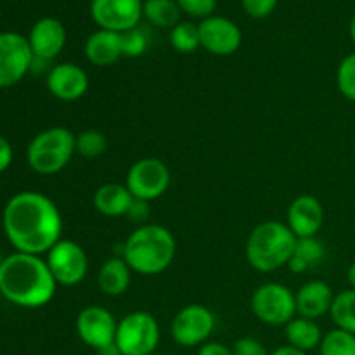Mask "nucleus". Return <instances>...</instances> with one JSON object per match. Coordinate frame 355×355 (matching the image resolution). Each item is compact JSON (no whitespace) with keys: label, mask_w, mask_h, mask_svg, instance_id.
<instances>
[{"label":"nucleus","mask_w":355,"mask_h":355,"mask_svg":"<svg viewBox=\"0 0 355 355\" xmlns=\"http://www.w3.org/2000/svg\"><path fill=\"white\" fill-rule=\"evenodd\" d=\"M3 231L16 252L47 255L61 239V211L45 194L23 191L14 194L3 208Z\"/></svg>","instance_id":"1"},{"label":"nucleus","mask_w":355,"mask_h":355,"mask_svg":"<svg viewBox=\"0 0 355 355\" xmlns=\"http://www.w3.org/2000/svg\"><path fill=\"white\" fill-rule=\"evenodd\" d=\"M55 288L58 283L40 255L16 252L0 262V293L17 307H44L54 298Z\"/></svg>","instance_id":"2"},{"label":"nucleus","mask_w":355,"mask_h":355,"mask_svg":"<svg viewBox=\"0 0 355 355\" xmlns=\"http://www.w3.org/2000/svg\"><path fill=\"white\" fill-rule=\"evenodd\" d=\"M177 241L172 232L159 224L139 225L123 245V260L134 272L156 276L172 266Z\"/></svg>","instance_id":"3"},{"label":"nucleus","mask_w":355,"mask_h":355,"mask_svg":"<svg viewBox=\"0 0 355 355\" xmlns=\"http://www.w3.org/2000/svg\"><path fill=\"white\" fill-rule=\"evenodd\" d=\"M297 236L286 222L266 220L257 225L246 241V260L259 272H274L288 266Z\"/></svg>","instance_id":"4"},{"label":"nucleus","mask_w":355,"mask_h":355,"mask_svg":"<svg viewBox=\"0 0 355 355\" xmlns=\"http://www.w3.org/2000/svg\"><path fill=\"white\" fill-rule=\"evenodd\" d=\"M76 153V135L66 127H52L31 139L28 165L40 175H54L68 166Z\"/></svg>","instance_id":"5"},{"label":"nucleus","mask_w":355,"mask_h":355,"mask_svg":"<svg viewBox=\"0 0 355 355\" xmlns=\"http://www.w3.org/2000/svg\"><path fill=\"white\" fill-rule=\"evenodd\" d=\"M114 343L123 355H149L159 343V324L153 314L135 311L125 315L116 328Z\"/></svg>","instance_id":"6"},{"label":"nucleus","mask_w":355,"mask_h":355,"mask_svg":"<svg viewBox=\"0 0 355 355\" xmlns=\"http://www.w3.org/2000/svg\"><path fill=\"white\" fill-rule=\"evenodd\" d=\"M252 311L266 324L286 326L297 318L295 293L281 283L260 284L252 295Z\"/></svg>","instance_id":"7"},{"label":"nucleus","mask_w":355,"mask_h":355,"mask_svg":"<svg viewBox=\"0 0 355 355\" xmlns=\"http://www.w3.org/2000/svg\"><path fill=\"white\" fill-rule=\"evenodd\" d=\"M170 170L158 158H142L128 168L125 186L135 200L155 201L166 193L170 186Z\"/></svg>","instance_id":"8"},{"label":"nucleus","mask_w":355,"mask_h":355,"mask_svg":"<svg viewBox=\"0 0 355 355\" xmlns=\"http://www.w3.org/2000/svg\"><path fill=\"white\" fill-rule=\"evenodd\" d=\"M35 55L26 37L14 31L0 33V89L19 83L33 66Z\"/></svg>","instance_id":"9"},{"label":"nucleus","mask_w":355,"mask_h":355,"mask_svg":"<svg viewBox=\"0 0 355 355\" xmlns=\"http://www.w3.org/2000/svg\"><path fill=\"white\" fill-rule=\"evenodd\" d=\"M49 269L55 283L62 286H76L89 272V259L82 246L71 239H59L47 252Z\"/></svg>","instance_id":"10"},{"label":"nucleus","mask_w":355,"mask_h":355,"mask_svg":"<svg viewBox=\"0 0 355 355\" xmlns=\"http://www.w3.org/2000/svg\"><path fill=\"white\" fill-rule=\"evenodd\" d=\"M215 329V315L201 304H189L173 318L170 333L177 345L201 347L208 342Z\"/></svg>","instance_id":"11"},{"label":"nucleus","mask_w":355,"mask_h":355,"mask_svg":"<svg viewBox=\"0 0 355 355\" xmlns=\"http://www.w3.org/2000/svg\"><path fill=\"white\" fill-rule=\"evenodd\" d=\"M90 16L101 30L123 33L139 26L142 19L141 0H92Z\"/></svg>","instance_id":"12"},{"label":"nucleus","mask_w":355,"mask_h":355,"mask_svg":"<svg viewBox=\"0 0 355 355\" xmlns=\"http://www.w3.org/2000/svg\"><path fill=\"white\" fill-rule=\"evenodd\" d=\"M76 335L90 349L101 350L103 347L114 343L118 322L107 309L99 305L85 307L76 315Z\"/></svg>","instance_id":"13"},{"label":"nucleus","mask_w":355,"mask_h":355,"mask_svg":"<svg viewBox=\"0 0 355 355\" xmlns=\"http://www.w3.org/2000/svg\"><path fill=\"white\" fill-rule=\"evenodd\" d=\"M201 47L214 55H231L241 47L243 33L238 24L225 16H210L198 24Z\"/></svg>","instance_id":"14"},{"label":"nucleus","mask_w":355,"mask_h":355,"mask_svg":"<svg viewBox=\"0 0 355 355\" xmlns=\"http://www.w3.org/2000/svg\"><path fill=\"white\" fill-rule=\"evenodd\" d=\"M47 89L55 99L75 103L89 90V75L75 62H59L49 69Z\"/></svg>","instance_id":"15"},{"label":"nucleus","mask_w":355,"mask_h":355,"mask_svg":"<svg viewBox=\"0 0 355 355\" xmlns=\"http://www.w3.org/2000/svg\"><path fill=\"white\" fill-rule=\"evenodd\" d=\"M28 42L35 61H52L61 54L66 45L64 24L55 17H42L31 28Z\"/></svg>","instance_id":"16"},{"label":"nucleus","mask_w":355,"mask_h":355,"mask_svg":"<svg viewBox=\"0 0 355 355\" xmlns=\"http://www.w3.org/2000/svg\"><path fill=\"white\" fill-rule=\"evenodd\" d=\"M324 222L322 203L312 194H302L295 198L288 208L286 224L297 238H312L318 236Z\"/></svg>","instance_id":"17"},{"label":"nucleus","mask_w":355,"mask_h":355,"mask_svg":"<svg viewBox=\"0 0 355 355\" xmlns=\"http://www.w3.org/2000/svg\"><path fill=\"white\" fill-rule=\"evenodd\" d=\"M333 300H335V295H333V290L328 283L321 279L307 281L295 293L297 315L318 321L322 315L329 314Z\"/></svg>","instance_id":"18"},{"label":"nucleus","mask_w":355,"mask_h":355,"mask_svg":"<svg viewBox=\"0 0 355 355\" xmlns=\"http://www.w3.org/2000/svg\"><path fill=\"white\" fill-rule=\"evenodd\" d=\"M85 58L89 59L90 64L99 66V68L114 64L118 59L123 58L120 33L101 30V28L94 31L85 42Z\"/></svg>","instance_id":"19"},{"label":"nucleus","mask_w":355,"mask_h":355,"mask_svg":"<svg viewBox=\"0 0 355 355\" xmlns=\"http://www.w3.org/2000/svg\"><path fill=\"white\" fill-rule=\"evenodd\" d=\"M134 196L125 184L107 182L94 193V208L104 217H123L130 208Z\"/></svg>","instance_id":"20"},{"label":"nucleus","mask_w":355,"mask_h":355,"mask_svg":"<svg viewBox=\"0 0 355 355\" xmlns=\"http://www.w3.org/2000/svg\"><path fill=\"white\" fill-rule=\"evenodd\" d=\"M134 270L128 267L123 257H111L104 260L97 274L99 290L107 297H120L128 290Z\"/></svg>","instance_id":"21"},{"label":"nucleus","mask_w":355,"mask_h":355,"mask_svg":"<svg viewBox=\"0 0 355 355\" xmlns=\"http://www.w3.org/2000/svg\"><path fill=\"white\" fill-rule=\"evenodd\" d=\"M284 336L288 340V345L309 354L321 345L324 335H322L318 321L297 315L284 326Z\"/></svg>","instance_id":"22"},{"label":"nucleus","mask_w":355,"mask_h":355,"mask_svg":"<svg viewBox=\"0 0 355 355\" xmlns=\"http://www.w3.org/2000/svg\"><path fill=\"white\" fill-rule=\"evenodd\" d=\"M324 257L326 248L321 239H318V236H312V238H297L288 267H290L291 272L305 274L309 270L315 269L318 266H321Z\"/></svg>","instance_id":"23"},{"label":"nucleus","mask_w":355,"mask_h":355,"mask_svg":"<svg viewBox=\"0 0 355 355\" xmlns=\"http://www.w3.org/2000/svg\"><path fill=\"white\" fill-rule=\"evenodd\" d=\"M180 7L177 0H146L142 3V17L156 28H170L180 23Z\"/></svg>","instance_id":"24"},{"label":"nucleus","mask_w":355,"mask_h":355,"mask_svg":"<svg viewBox=\"0 0 355 355\" xmlns=\"http://www.w3.org/2000/svg\"><path fill=\"white\" fill-rule=\"evenodd\" d=\"M329 315L336 328L355 335V290L350 288L335 295Z\"/></svg>","instance_id":"25"},{"label":"nucleus","mask_w":355,"mask_h":355,"mask_svg":"<svg viewBox=\"0 0 355 355\" xmlns=\"http://www.w3.org/2000/svg\"><path fill=\"white\" fill-rule=\"evenodd\" d=\"M170 44L180 54H191L201 47L200 28L191 21H180L170 30Z\"/></svg>","instance_id":"26"},{"label":"nucleus","mask_w":355,"mask_h":355,"mask_svg":"<svg viewBox=\"0 0 355 355\" xmlns=\"http://www.w3.org/2000/svg\"><path fill=\"white\" fill-rule=\"evenodd\" d=\"M321 355H355V335L335 328L322 336L319 345Z\"/></svg>","instance_id":"27"},{"label":"nucleus","mask_w":355,"mask_h":355,"mask_svg":"<svg viewBox=\"0 0 355 355\" xmlns=\"http://www.w3.org/2000/svg\"><path fill=\"white\" fill-rule=\"evenodd\" d=\"M107 149V137L103 132L96 128H89L80 134H76V153L82 155L83 158H99L106 153Z\"/></svg>","instance_id":"28"},{"label":"nucleus","mask_w":355,"mask_h":355,"mask_svg":"<svg viewBox=\"0 0 355 355\" xmlns=\"http://www.w3.org/2000/svg\"><path fill=\"white\" fill-rule=\"evenodd\" d=\"M336 85L345 99L355 103V52L342 59L336 71Z\"/></svg>","instance_id":"29"},{"label":"nucleus","mask_w":355,"mask_h":355,"mask_svg":"<svg viewBox=\"0 0 355 355\" xmlns=\"http://www.w3.org/2000/svg\"><path fill=\"white\" fill-rule=\"evenodd\" d=\"M120 38L123 58H141V55L148 51V35H146L139 26L120 33Z\"/></svg>","instance_id":"30"},{"label":"nucleus","mask_w":355,"mask_h":355,"mask_svg":"<svg viewBox=\"0 0 355 355\" xmlns=\"http://www.w3.org/2000/svg\"><path fill=\"white\" fill-rule=\"evenodd\" d=\"M177 3L187 16L198 17L201 21L214 16L215 7H217V0H177Z\"/></svg>","instance_id":"31"},{"label":"nucleus","mask_w":355,"mask_h":355,"mask_svg":"<svg viewBox=\"0 0 355 355\" xmlns=\"http://www.w3.org/2000/svg\"><path fill=\"white\" fill-rule=\"evenodd\" d=\"M245 12L253 19H263L270 16L277 6V0H241Z\"/></svg>","instance_id":"32"},{"label":"nucleus","mask_w":355,"mask_h":355,"mask_svg":"<svg viewBox=\"0 0 355 355\" xmlns=\"http://www.w3.org/2000/svg\"><path fill=\"white\" fill-rule=\"evenodd\" d=\"M232 352H234V355H270V352H267L266 347L257 338H252V336H243V338H239L234 343Z\"/></svg>","instance_id":"33"},{"label":"nucleus","mask_w":355,"mask_h":355,"mask_svg":"<svg viewBox=\"0 0 355 355\" xmlns=\"http://www.w3.org/2000/svg\"><path fill=\"white\" fill-rule=\"evenodd\" d=\"M149 214H151V208H149V201H142V200H135L132 201L130 208H128L127 215L125 217L130 218L132 222H135V224L139 225H144L148 224V218H149Z\"/></svg>","instance_id":"34"},{"label":"nucleus","mask_w":355,"mask_h":355,"mask_svg":"<svg viewBox=\"0 0 355 355\" xmlns=\"http://www.w3.org/2000/svg\"><path fill=\"white\" fill-rule=\"evenodd\" d=\"M12 146H10V142L3 135H0V173L9 168L10 163H12Z\"/></svg>","instance_id":"35"},{"label":"nucleus","mask_w":355,"mask_h":355,"mask_svg":"<svg viewBox=\"0 0 355 355\" xmlns=\"http://www.w3.org/2000/svg\"><path fill=\"white\" fill-rule=\"evenodd\" d=\"M198 355H234L232 349L218 342H207L200 347Z\"/></svg>","instance_id":"36"},{"label":"nucleus","mask_w":355,"mask_h":355,"mask_svg":"<svg viewBox=\"0 0 355 355\" xmlns=\"http://www.w3.org/2000/svg\"><path fill=\"white\" fill-rule=\"evenodd\" d=\"M270 355H309V354L304 352V350L295 349V347L291 345H283L279 347V349L274 350V352H270Z\"/></svg>","instance_id":"37"},{"label":"nucleus","mask_w":355,"mask_h":355,"mask_svg":"<svg viewBox=\"0 0 355 355\" xmlns=\"http://www.w3.org/2000/svg\"><path fill=\"white\" fill-rule=\"evenodd\" d=\"M97 354H99V355H123V354H121V350L118 349L116 343H111V345L103 347L101 350H97Z\"/></svg>","instance_id":"38"},{"label":"nucleus","mask_w":355,"mask_h":355,"mask_svg":"<svg viewBox=\"0 0 355 355\" xmlns=\"http://www.w3.org/2000/svg\"><path fill=\"white\" fill-rule=\"evenodd\" d=\"M347 281H349L350 288L355 290V262L349 267V270H347Z\"/></svg>","instance_id":"39"},{"label":"nucleus","mask_w":355,"mask_h":355,"mask_svg":"<svg viewBox=\"0 0 355 355\" xmlns=\"http://www.w3.org/2000/svg\"><path fill=\"white\" fill-rule=\"evenodd\" d=\"M349 31H350V38H352V42L355 44V12L352 16V19H350V26H349Z\"/></svg>","instance_id":"40"},{"label":"nucleus","mask_w":355,"mask_h":355,"mask_svg":"<svg viewBox=\"0 0 355 355\" xmlns=\"http://www.w3.org/2000/svg\"><path fill=\"white\" fill-rule=\"evenodd\" d=\"M149 355H162V354H156V352H153V354H149Z\"/></svg>","instance_id":"41"},{"label":"nucleus","mask_w":355,"mask_h":355,"mask_svg":"<svg viewBox=\"0 0 355 355\" xmlns=\"http://www.w3.org/2000/svg\"><path fill=\"white\" fill-rule=\"evenodd\" d=\"M141 2H142V3H144V2H146V0H141Z\"/></svg>","instance_id":"42"}]
</instances>
